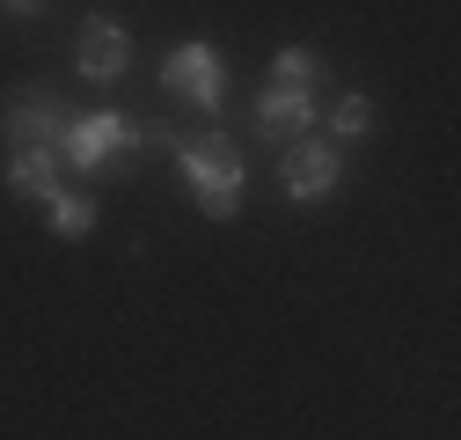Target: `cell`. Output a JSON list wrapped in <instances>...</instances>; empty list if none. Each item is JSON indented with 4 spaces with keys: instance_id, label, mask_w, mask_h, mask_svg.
<instances>
[{
    "instance_id": "obj_6",
    "label": "cell",
    "mask_w": 461,
    "mask_h": 440,
    "mask_svg": "<svg viewBox=\"0 0 461 440\" xmlns=\"http://www.w3.org/2000/svg\"><path fill=\"white\" fill-rule=\"evenodd\" d=\"M249 125H257V140H264V147H294V140H308V133L322 125V103H315V88L264 81V88H257V103H249Z\"/></svg>"
},
{
    "instance_id": "obj_8",
    "label": "cell",
    "mask_w": 461,
    "mask_h": 440,
    "mask_svg": "<svg viewBox=\"0 0 461 440\" xmlns=\"http://www.w3.org/2000/svg\"><path fill=\"white\" fill-rule=\"evenodd\" d=\"M0 184H8V198H51L59 191V147H8L0 154Z\"/></svg>"
},
{
    "instance_id": "obj_7",
    "label": "cell",
    "mask_w": 461,
    "mask_h": 440,
    "mask_svg": "<svg viewBox=\"0 0 461 440\" xmlns=\"http://www.w3.org/2000/svg\"><path fill=\"white\" fill-rule=\"evenodd\" d=\"M59 133H67V103L44 81H30L0 103V154L8 147H59Z\"/></svg>"
},
{
    "instance_id": "obj_9",
    "label": "cell",
    "mask_w": 461,
    "mask_h": 440,
    "mask_svg": "<svg viewBox=\"0 0 461 440\" xmlns=\"http://www.w3.org/2000/svg\"><path fill=\"white\" fill-rule=\"evenodd\" d=\"M322 140H337V147H359V140H374V125H381V110H374V96L366 88H344L330 110H322Z\"/></svg>"
},
{
    "instance_id": "obj_2",
    "label": "cell",
    "mask_w": 461,
    "mask_h": 440,
    "mask_svg": "<svg viewBox=\"0 0 461 440\" xmlns=\"http://www.w3.org/2000/svg\"><path fill=\"white\" fill-rule=\"evenodd\" d=\"M140 147H147V125L125 118V110H81L59 133V161L81 170V177H132Z\"/></svg>"
},
{
    "instance_id": "obj_10",
    "label": "cell",
    "mask_w": 461,
    "mask_h": 440,
    "mask_svg": "<svg viewBox=\"0 0 461 440\" xmlns=\"http://www.w3.org/2000/svg\"><path fill=\"white\" fill-rule=\"evenodd\" d=\"M95 220H103V206H95L88 191H67V184H59V191L44 198V228L59 235V243H88V235H95Z\"/></svg>"
},
{
    "instance_id": "obj_1",
    "label": "cell",
    "mask_w": 461,
    "mask_h": 440,
    "mask_svg": "<svg viewBox=\"0 0 461 440\" xmlns=\"http://www.w3.org/2000/svg\"><path fill=\"white\" fill-rule=\"evenodd\" d=\"M168 161H176V184L198 198L205 220H235V213H242L249 161H242V140H235V133H191V140L176 133Z\"/></svg>"
},
{
    "instance_id": "obj_3",
    "label": "cell",
    "mask_w": 461,
    "mask_h": 440,
    "mask_svg": "<svg viewBox=\"0 0 461 440\" xmlns=\"http://www.w3.org/2000/svg\"><path fill=\"white\" fill-rule=\"evenodd\" d=\"M161 96H176L191 110H227V60L212 51V37H184V44H168V60H161Z\"/></svg>"
},
{
    "instance_id": "obj_11",
    "label": "cell",
    "mask_w": 461,
    "mask_h": 440,
    "mask_svg": "<svg viewBox=\"0 0 461 440\" xmlns=\"http://www.w3.org/2000/svg\"><path fill=\"white\" fill-rule=\"evenodd\" d=\"M271 81L322 88V81H330V67H322V51H315V44H278V60H271Z\"/></svg>"
},
{
    "instance_id": "obj_12",
    "label": "cell",
    "mask_w": 461,
    "mask_h": 440,
    "mask_svg": "<svg viewBox=\"0 0 461 440\" xmlns=\"http://www.w3.org/2000/svg\"><path fill=\"white\" fill-rule=\"evenodd\" d=\"M51 0H0V15H15V23H30V15H44Z\"/></svg>"
},
{
    "instance_id": "obj_4",
    "label": "cell",
    "mask_w": 461,
    "mask_h": 440,
    "mask_svg": "<svg viewBox=\"0 0 461 440\" xmlns=\"http://www.w3.org/2000/svg\"><path fill=\"white\" fill-rule=\"evenodd\" d=\"M337 184H344V147L337 140L308 133L294 147H278V191L294 206H322V198H337Z\"/></svg>"
},
{
    "instance_id": "obj_5",
    "label": "cell",
    "mask_w": 461,
    "mask_h": 440,
    "mask_svg": "<svg viewBox=\"0 0 461 440\" xmlns=\"http://www.w3.org/2000/svg\"><path fill=\"white\" fill-rule=\"evenodd\" d=\"M74 74L88 88H118L132 74V30L118 15H103V8L81 15V30H74Z\"/></svg>"
}]
</instances>
